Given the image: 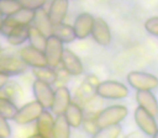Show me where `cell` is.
I'll use <instances>...</instances> for the list:
<instances>
[{
    "label": "cell",
    "instance_id": "cell-1",
    "mask_svg": "<svg viewBox=\"0 0 158 138\" xmlns=\"http://www.w3.org/2000/svg\"><path fill=\"white\" fill-rule=\"evenodd\" d=\"M128 108L123 105H114L103 109L95 118V125L98 128H104V127L118 125L121 121L127 118Z\"/></svg>",
    "mask_w": 158,
    "mask_h": 138
},
{
    "label": "cell",
    "instance_id": "cell-2",
    "mask_svg": "<svg viewBox=\"0 0 158 138\" xmlns=\"http://www.w3.org/2000/svg\"><path fill=\"white\" fill-rule=\"evenodd\" d=\"M95 94L105 99H123L129 95V90L121 82L107 80L95 86Z\"/></svg>",
    "mask_w": 158,
    "mask_h": 138
},
{
    "label": "cell",
    "instance_id": "cell-3",
    "mask_svg": "<svg viewBox=\"0 0 158 138\" xmlns=\"http://www.w3.org/2000/svg\"><path fill=\"white\" fill-rule=\"evenodd\" d=\"M127 81L136 91H152L158 86V78L143 71H131L128 73Z\"/></svg>",
    "mask_w": 158,
    "mask_h": 138
},
{
    "label": "cell",
    "instance_id": "cell-4",
    "mask_svg": "<svg viewBox=\"0 0 158 138\" xmlns=\"http://www.w3.org/2000/svg\"><path fill=\"white\" fill-rule=\"evenodd\" d=\"M44 110V108L36 101H31V103L25 104L21 108H19L13 121L16 124L20 125H26L31 122H36Z\"/></svg>",
    "mask_w": 158,
    "mask_h": 138
},
{
    "label": "cell",
    "instance_id": "cell-5",
    "mask_svg": "<svg viewBox=\"0 0 158 138\" xmlns=\"http://www.w3.org/2000/svg\"><path fill=\"white\" fill-rule=\"evenodd\" d=\"M27 65L18 56L1 55L0 56V73L8 77L18 76L26 71Z\"/></svg>",
    "mask_w": 158,
    "mask_h": 138
},
{
    "label": "cell",
    "instance_id": "cell-6",
    "mask_svg": "<svg viewBox=\"0 0 158 138\" xmlns=\"http://www.w3.org/2000/svg\"><path fill=\"white\" fill-rule=\"evenodd\" d=\"M64 46L63 43L54 36H50L47 38V44L44 49V56L47 59V65L53 68L59 66L61 63L62 53H63Z\"/></svg>",
    "mask_w": 158,
    "mask_h": 138
},
{
    "label": "cell",
    "instance_id": "cell-7",
    "mask_svg": "<svg viewBox=\"0 0 158 138\" xmlns=\"http://www.w3.org/2000/svg\"><path fill=\"white\" fill-rule=\"evenodd\" d=\"M33 93L35 96V101L44 109H50L53 103V97H54V91L52 90L51 85L39 80H35L33 83Z\"/></svg>",
    "mask_w": 158,
    "mask_h": 138
},
{
    "label": "cell",
    "instance_id": "cell-8",
    "mask_svg": "<svg viewBox=\"0 0 158 138\" xmlns=\"http://www.w3.org/2000/svg\"><path fill=\"white\" fill-rule=\"evenodd\" d=\"M134 121H135L139 128L145 135L149 136V137H152L158 128L157 122H156L155 118L140 107H138L134 110Z\"/></svg>",
    "mask_w": 158,
    "mask_h": 138
},
{
    "label": "cell",
    "instance_id": "cell-9",
    "mask_svg": "<svg viewBox=\"0 0 158 138\" xmlns=\"http://www.w3.org/2000/svg\"><path fill=\"white\" fill-rule=\"evenodd\" d=\"M20 58L26 64L27 67L31 66V68H40L48 66L44 53L36 50L31 45L24 46L20 51Z\"/></svg>",
    "mask_w": 158,
    "mask_h": 138
},
{
    "label": "cell",
    "instance_id": "cell-10",
    "mask_svg": "<svg viewBox=\"0 0 158 138\" xmlns=\"http://www.w3.org/2000/svg\"><path fill=\"white\" fill-rule=\"evenodd\" d=\"M61 63L66 73L70 76H80L84 73V65L81 61L69 49H64L62 53Z\"/></svg>",
    "mask_w": 158,
    "mask_h": 138
},
{
    "label": "cell",
    "instance_id": "cell-11",
    "mask_svg": "<svg viewBox=\"0 0 158 138\" xmlns=\"http://www.w3.org/2000/svg\"><path fill=\"white\" fill-rule=\"evenodd\" d=\"M70 103H72V101H70L69 90L66 86H60L54 92L53 103L50 108L51 113H54L55 116L64 114V112L66 111Z\"/></svg>",
    "mask_w": 158,
    "mask_h": 138
},
{
    "label": "cell",
    "instance_id": "cell-12",
    "mask_svg": "<svg viewBox=\"0 0 158 138\" xmlns=\"http://www.w3.org/2000/svg\"><path fill=\"white\" fill-rule=\"evenodd\" d=\"M94 18L90 13H81L76 18L73 25V29L76 38L78 39H85L89 35H91V30L93 27Z\"/></svg>",
    "mask_w": 158,
    "mask_h": 138
},
{
    "label": "cell",
    "instance_id": "cell-13",
    "mask_svg": "<svg viewBox=\"0 0 158 138\" xmlns=\"http://www.w3.org/2000/svg\"><path fill=\"white\" fill-rule=\"evenodd\" d=\"M91 36L100 45H108L112 40L110 29L108 24L102 18H94Z\"/></svg>",
    "mask_w": 158,
    "mask_h": 138
},
{
    "label": "cell",
    "instance_id": "cell-14",
    "mask_svg": "<svg viewBox=\"0 0 158 138\" xmlns=\"http://www.w3.org/2000/svg\"><path fill=\"white\" fill-rule=\"evenodd\" d=\"M135 99L140 108L147 111L154 118L158 116V101L152 91H138Z\"/></svg>",
    "mask_w": 158,
    "mask_h": 138
},
{
    "label": "cell",
    "instance_id": "cell-15",
    "mask_svg": "<svg viewBox=\"0 0 158 138\" xmlns=\"http://www.w3.org/2000/svg\"><path fill=\"white\" fill-rule=\"evenodd\" d=\"M53 125H54V118H53L52 113L49 110L44 109L36 121L37 134L42 138H53Z\"/></svg>",
    "mask_w": 158,
    "mask_h": 138
},
{
    "label": "cell",
    "instance_id": "cell-16",
    "mask_svg": "<svg viewBox=\"0 0 158 138\" xmlns=\"http://www.w3.org/2000/svg\"><path fill=\"white\" fill-rule=\"evenodd\" d=\"M68 10V0H53L49 8V18L52 25L63 23Z\"/></svg>",
    "mask_w": 158,
    "mask_h": 138
},
{
    "label": "cell",
    "instance_id": "cell-17",
    "mask_svg": "<svg viewBox=\"0 0 158 138\" xmlns=\"http://www.w3.org/2000/svg\"><path fill=\"white\" fill-rule=\"evenodd\" d=\"M34 26L40 30L47 38L52 36V24L50 22L48 13L44 8L38 9L35 11V15H34Z\"/></svg>",
    "mask_w": 158,
    "mask_h": 138
},
{
    "label": "cell",
    "instance_id": "cell-18",
    "mask_svg": "<svg viewBox=\"0 0 158 138\" xmlns=\"http://www.w3.org/2000/svg\"><path fill=\"white\" fill-rule=\"evenodd\" d=\"M64 116L67 120L68 124L73 128H78L84 123V111L80 106L75 103H70L66 111L64 112Z\"/></svg>",
    "mask_w": 158,
    "mask_h": 138
},
{
    "label": "cell",
    "instance_id": "cell-19",
    "mask_svg": "<svg viewBox=\"0 0 158 138\" xmlns=\"http://www.w3.org/2000/svg\"><path fill=\"white\" fill-rule=\"evenodd\" d=\"M52 36L56 37L62 43H69L76 39L73 26L64 23L52 25Z\"/></svg>",
    "mask_w": 158,
    "mask_h": 138
},
{
    "label": "cell",
    "instance_id": "cell-20",
    "mask_svg": "<svg viewBox=\"0 0 158 138\" xmlns=\"http://www.w3.org/2000/svg\"><path fill=\"white\" fill-rule=\"evenodd\" d=\"M70 128L67 120L64 114L55 116L54 125H53L52 137L53 138H70Z\"/></svg>",
    "mask_w": 158,
    "mask_h": 138
},
{
    "label": "cell",
    "instance_id": "cell-21",
    "mask_svg": "<svg viewBox=\"0 0 158 138\" xmlns=\"http://www.w3.org/2000/svg\"><path fill=\"white\" fill-rule=\"evenodd\" d=\"M28 41L31 43L29 45L33 46L34 49L44 52L47 44V37L41 31L38 30L35 26H31V25L28 28Z\"/></svg>",
    "mask_w": 158,
    "mask_h": 138
},
{
    "label": "cell",
    "instance_id": "cell-22",
    "mask_svg": "<svg viewBox=\"0 0 158 138\" xmlns=\"http://www.w3.org/2000/svg\"><path fill=\"white\" fill-rule=\"evenodd\" d=\"M33 73L34 77L36 78V80H39L42 81L44 83L49 84H53L56 81V73L53 68L46 66V67H40V68H33Z\"/></svg>",
    "mask_w": 158,
    "mask_h": 138
},
{
    "label": "cell",
    "instance_id": "cell-23",
    "mask_svg": "<svg viewBox=\"0 0 158 138\" xmlns=\"http://www.w3.org/2000/svg\"><path fill=\"white\" fill-rule=\"evenodd\" d=\"M28 28L29 26H18L11 31L7 37V40L11 45L18 46L28 40Z\"/></svg>",
    "mask_w": 158,
    "mask_h": 138
},
{
    "label": "cell",
    "instance_id": "cell-24",
    "mask_svg": "<svg viewBox=\"0 0 158 138\" xmlns=\"http://www.w3.org/2000/svg\"><path fill=\"white\" fill-rule=\"evenodd\" d=\"M19 108L13 101L5 96H0V116L7 120H13Z\"/></svg>",
    "mask_w": 158,
    "mask_h": 138
},
{
    "label": "cell",
    "instance_id": "cell-25",
    "mask_svg": "<svg viewBox=\"0 0 158 138\" xmlns=\"http://www.w3.org/2000/svg\"><path fill=\"white\" fill-rule=\"evenodd\" d=\"M21 9L18 0H0V13L6 18L12 16Z\"/></svg>",
    "mask_w": 158,
    "mask_h": 138
},
{
    "label": "cell",
    "instance_id": "cell-26",
    "mask_svg": "<svg viewBox=\"0 0 158 138\" xmlns=\"http://www.w3.org/2000/svg\"><path fill=\"white\" fill-rule=\"evenodd\" d=\"M120 125H113V126L100 128L92 135V138H118L121 134Z\"/></svg>",
    "mask_w": 158,
    "mask_h": 138
},
{
    "label": "cell",
    "instance_id": "cell-27",
    "mask_svg": "<svg viewBox=\"0 0 158 138\" xmlns=\"http://www.w3.org/2000/svg\"><path fill=\"white\" fill-rule=\"evenodd\" d=\"M3 92H5V97H7L8 99H10L11 101H15L16 97L19 95V92H20V88H19V84L14 81H10L6 84V86L3 88ZM15 104V103H14Z\"/></svg>",
    "mask_w": 158,
    "mask_h": 138
},
{
    "label": "cell",
    "instance_id": "cell-28",
    "mask_svg": "<svg viewBox=\"0 0 158 138\" xmlns=\"http://www.w3.org/2000/svg\"><path fill=\"white\" fill-rule=\"evenodd\" d=\"M18 1L20 3L21 8L31 10V11L41 9L47 2V0H18Z\"/></svg>",
    "mask_w": 158,
    "mask_h": 138
},
{
    "label": "cell",
    "instance_id": "cell-29",
    "mask_svg": "<svg viewBox=\"0 0 158 138\" xmlns=\"http://www.w3.org/2000/svg\"><path fill=\"white\" fill-rule=\"evenodd\" d=\"M144 27L147 33L158 37V16H154V18H148V20L145 22Z\"/></svg>",
    "mask_w": 158,
    "mask_h": 138
},
{
    "label": "cell",
    "instance_id": "cell-30",
    "mask_svg": "<svg viewBox=\"0 0 158 138\" xmlns=\"http://www.w3.org/2000/svg\"><path fill=\"white\" fill-rule=\"evenodd\" d=\"M12 129L7 119L0 116V138H10Z\"/></svg>",
    "mask_w": 158,
    "mask_h": 138
},
{
    "label": "cell",
    "instance_id": "cell-31",
    "mask_svg": "<svg viewBox=\"0 0 158 138\" xmlns=\"http://www.w3.org/2000/svg\"><path fill=\"white\" fill-rule=\"evenodd\" d=\"M9 80H10V77H8V76L0 73V90H3V88H5L6 84L9 82Z\"/></svg>",
    "mask_w": 158,
    "mask_h": 138
},
{
    "label": "cell",
    "instance_id": "cell-32",
    "mask_svg": "<svg viewBox=\"0 0 158 138\" xmlns=\"http://www.w3.org/2000/svg\"><path fill=\"white\" fill-rule=\"evenodd\" d=\"M3 20H5V18H3V15H2V14L0 13V30H1V27H2Z\"/></svg>",
    "mask_w": 158,
    "mask_h": 138
},
{
    "label": "cell",
    "instance_id": "cell-33",
    "mask_svg": "<svg viewBox=\"0 0 158 138\" xmlns=\"http://www.w3.org/2000/svg\"><path fill=\"white\" fill-rule=\"evenodd\" d=\"M26 138H42V137L40 135H38L37 133H36V134H33V135L28 136V137H26Z\"/></svg>",
    "mask_w": 158,
    "mask_h": 138
},
{
    "label": "cell",
    "instance_id": "cell-34",
    "mask_svg": "<svg viewBox=\"0 0 158 138\" xmlns=\"http://www.w3.org/2000/svg\"><path fill=\"white\" fill-rule=\"evenodd\" d=\"M152 138H158V128H157V131H156V133L152 136Z\"/></svg>",
    "mask_w": 158,
    "mask_h": 138
},
{
    "label": "cell",
    "instance_id": "cell-35",
    "mask_svg": "<svg viewBox=\"0 0 158 138\" xmlns=\"http://www.w3.org/2000/svg\"><path fill=\"white\" fill-rule=\"evenodd\" d=\"M1 50H2V48H1V45H0V53H1Z\"/></svg>",
    "mask_w": 158,
    "mask_h": 138
}]
</instances>
